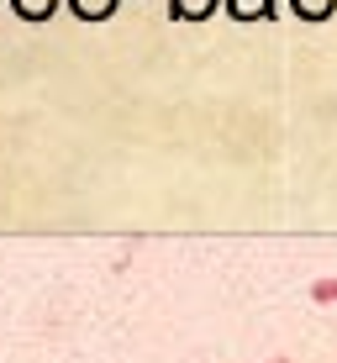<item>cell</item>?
<instances>
[{"mask_svg": "<svg viewBox=\"0 0 337 363\" xmlns=\"http://www.w3.org/2000/svg\"><path fill=\"white\" fill-rule=\"evenodd\" d=\"M211 0H174V16H206Z\"/></svg>", "mask_w": 337, "mask_h": 363, "instance_id": "cell-3", "label": "cell"}, {"mask_svg": "<svg viewBox=\"0 0 337 363\" xmlns=\"http://www.w3.org/2000/svg\"><path fill=\"white\" fill-rule=\"evenodd\" d=\"M237 16H258V11H269V0H232Z\"/></svg>", "mask_w": 337, "mask_h": 363, "instance_id": "cell-5", "label": "cell"}, {"mask_svg": "<svg viewBox=\"0 0 337 363\" xmlns=\"http://www.w3.org/2000/svg\"><path fill=\"white\" fill-rule=\"evenodd\" d=\"M111 6H116V0H74V11H79L84 21H101V16H111Z\"/></svg>", "mask_w": 337, "mask_h": 363, "instance_id": "cell-1", "label": "cell"}, {"mask_svg": "<svg viewBox=\"0 0 337 363\" xmlns=\"http://www.w3.org/2000/svg\"><path fill=\"white\" fill-rule=\"evenodd\" d=\"M311 295H316V300H337V279H321V284H316Z\"/></svg>", "mask_w": 337, "mask_h": 363, "instance_id": "cell-6", "label": "cell"}, {"mask_svg": "<svg viewBox=\"0 0 337 363\" xmlns=\"http://www.w3.org/2000/svg\"><path fill=\"white\" fill-rule=\"evenodd\" d=\"M53 6H58V0H16V11H21L27 21H43V16H48Z\"/></svg>", "mask_w": 337, "mask_h": 363, "instance_id": "cell-2", "label": "cell"}, {"mask_svg": "<svg viewBox=\"0 0 337 363\" xmlns=\"http://www.w3.org/2000/svg\"><path fill=\"white\" fill-rule=\"evenodd\" d=\"M295 11H301V16H327L332 0H295Z\"/></svg>", "mask_w": 337, "mask_h": 363, "instance_id": "cell-4", "label": "cell"}]
</instances>
